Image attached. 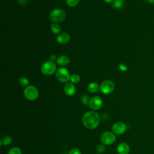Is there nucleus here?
<instances>
[{
    "label": "nucleus",
    "mask_w": 154,
    "mask_h": 154,
    "mask_svg": "<svg viewBox=\"0 0 154 154\" xmlns=\"http://www.w3.org/2000/svg\"><path fill=\"white\" fill-rule=\"evenodd\" d=\"M81 102L83 103L84 105H87L88 104H89L90 100H89V97L86 94H84L82 97H81Z\"/></svg>",
    "instance_id": "obj_22"
},
{
    "label": "nucleus",
    "mask_w": 154,
    "mask_h": 154,
    "mask_svg": "<svg viewBox=\"0 0 154 154\" xmlns=\"http://www.w3.org/2000/svg\"><path fill=\"white\" fill-rule=\"evenodd\" d=\"M2 144L4 146L9 145L11 143V138L9 136H5L3 137V138L1 140Z\"/></svg>",
    "instance_id": "obj_19"
},
{
    "label": "nucleus",
    "mask_w": 154,
    "mask_h": 154,
    "mask_svg": "<svg viewBox=\"0 0 154 154\" xmlns=\"http://www.w3.org/2000/svg\"><path fill=\"white\" fill-rule=\"evenodd\" d=\"M101 142L103 144L109 145L112 144L116 140V136L111 132H105L102 134L100 137Z\"/></svg>",
    "instance_id": "obj_7"
},
{
    "label": "nucleus",
    "mask_w": 154,
    "mask_h": 154,
    "mask_svg": "<svg viewBox=\"0 0 154 154\" xmlns=\"http://www.w3.org/2000/svg\"><path fill=\"white\" fill-rule=\"evenodd\" d=\"M50 60L51 61H54V60H55V59H56V57H55V55H51V56H50Z\"/></svg>",
    "instance_id": "obj_27"
},
{
    "label": "nucleus",
    "mask_w": 154,
    "mask_h": 154,
    "mask_svg": "<svg viewBox=\"0 0 154 154\" xmlns=\"http://www.w3.org/2000/svg\"><path fill=\"white\" fill-rule=\"evenodd\" d=\"M100 122L99 115L95 111H88L82 117V123L88 129L96 128Z\"/></svg>",
    "instance_id": "obj_1"
},
{
    "label": "nucleus",
    "mask_w": 154,
    "mask_h": 154,
    "mask_svg": "<svg viewBox=\"0 0 154 154\" xmlns=\"http://www.w3.org/2000/svg\"><path fill=\"white\" fill-rule=\"evenodd\" d=\"M66 18L65 12L60 8H55L52 10L49 14L50 20L54 23L63 22Z\"/></svg>",
    "instance_id": "obj_2"
},
{
    "label": "nucleus",
    "mask_w": 154,
    "mask_h": 154,
    "mask_svg": "<svg viewBox=\"0 0 154 154\" xmlns=\"http://www.w3.org/2000/svg\"><path fill=\"white\" fill-rule=\"evenodd\" d=\"M19 83L22 86H27L29 84V81L28 79L25 77H21L19 79Z\"/></svg>",
    "instance_id": "obj_18"
},
{
    "label": "nucleus",
    "mask_w": 154,
    "mask_h": 154,
    "mask_svg": "<svg viewBox=\"0 0 154 154\" xmlns=\"http://www.w3.org/2000/svg\"><path fill=\"white\" fill-rule=\"evenodd\" d=\"M129 146L125 143H122L117 147V152L119 154H128L129 152Z\"/></svg>",
    "instance_id": "obj_12"
},
{
    "label": "nucleus",
    "mask_w": 154,
    "mask_h": 154,
    "mask_svg": "<svg viewBox=\"0 0 154 154\" xmlns=\"http://www.w3.org/2000/svg\"><path fill=\"white\" fill-rule=\"evenodd\" d=\"M115 88L114 83L111 80H105L103 81L100 86V89L104 94L111 93Z\"/></svg>",
    "instance_id": "obj_6"
},
{
    "label": "nucleus",
    "mask_w": 154,
    "mask_h": 154,
    "mask_svg": "<svg viewBox=\"0 0 154 154\" xmlns=\"http://www.w3.org/2000/svg\"><path fill=\"white\" fill-rule=\"evenodd\" d=\"M51 31L54 34H59L61 31V26L57 23H52L51 25Z\"/></svg>",
    "instance_id": "obj_15"
},
{
    "label": "nucleus",
    "mask_w": 154,
    "mask_h": 154,
    "mask_svg": "<svg viewBox=\"0 0 154 154\" xmlns=\"http://www.w3.org/2000/svg\"><path fill=\"white\" fill-rule=\"evenodd\" d=\"M146 1L150 4H154V0H146Z\"/></svg>",
    "instance_id": "obj_28"
},
{
    "label": "nucleus",
    "mask_w": 154,
    "mask_h": 154,
    "mask_svg": "<svg viewBox=\"0 0 154 154\" xmlns=\"http://www.w3.org/2000/svg\"><path fill=\"white\" fill-rule=\"evenodd\" d=\"M57 66L55 63L52 61L45 62L41 67L42 72L45 75H51L56 70Z\"/></svg>",
    "instance_id": "obj_3"
},
{
    "label": "nucleus",
    "mask_w": 154,
    "mask_h": 154,
    "mask_svg": "<svg viewBox=\"0 0 154 154\" xmlns=\"http://www.w3.org/2000/svg\"><path fill=\"white\" fill-rule=\"evenodd\" d=\"M24 96L29 100H34L38 96V91L34 86L29 85L24 90Z\"/></svg>",
    "instance_id": "obj_5"
},
{
    "label": "nucleus",
    "mask_w": 154,
    "mask_h": 154,
    "mask_svg": "<svg viewBox=\"0 0 154 154\" xmlns=\"http://www.w3.org/2000/svg\"><path fill=\"white\" fill-rule=\"evenodd\" d=\"M70 40V36L66 32H62L58 34L57 37V41L60 44H66Z\"/></svg>",
    "instance_id": "obj_11"
},
{
    "label": "nucleus",
    "mask_w": 154,
    "mask_h": 154,
    "mask_svg": "<svg viewBox=\"0 0 154 154\" xmlns=\"http://www.w3.org/2000/svg\"><path fill=\"white\" fill-rule=\"evenodd\" d=\"M124 5L123 0H113L112 1V7L114 8L119 9L121 8Z\"/></svg>",
    "instance_id": "obj_16"
},
{
    "label": "nucleus",
    "mask_w": 154,
    "mask_h": 154,
    "mask_svg": "<svg viewBox=\"0 0 154 154\" xmlns=\"http://www.w3.org/2000/svg\"><path fill=\"white\" fill-rule=\"evenodd\" d=\"M126 130V126L122 122H117L114 123L112 126V132L117 135H120L123 134Z\"/></svg>",
    "instance_id": "obj_9"
},
{
    "label": "nucleus",
    "mask_w": 154,
    "mask_h": 154,
    "mask_svg": "<svg viewBox=\"0 0 154 154\" xmlns=\"http://www.w3.org/2000/svg\"><path fill=\"white\" fill-rule=\"evenodd\" d=\"M69 154H81L80 150L78 149H76V148H74L73 149H72Z\"/></svg>",
    "instance_id": "obj_24"
},
{
    "label": "nucleus",
    "mask_w": 154,
    "mask_h": 154,
    "mask_svg": "<svg viewBox=\"0 0 154 154\" xmlns=\"http://www.w3.org/2000/svg\"><path fill=\"white\" fill-rule=\"evenodd\" d=\"M8 154H21V150L19 147H12L8 152Z\"/></svg>",
    "instance_id": "obj_20"
},
{
    "label": "nucleus",
    "mask_w": 154,
    "mask_h": 154,
    "mask_svg": "<svg viewBox=\"0 0 154 154\" xmlns=\"http://www.w3.org/2000/svg\"><path fill=\"white\" fill-rule=\"evenodd\" d=\"M79 2V0H66V2L69 7H75Z\"/></svg>",
    "instance_id": "obj_21"
},
{
    "label": "nucleus",
    "mask_w": 154,
    "mask_h": 154,
    "mask_svg": "<svg viewBox=\"0 0 154 154\" xmlns=\"http://www.w3.org/2000/svg\"><path fill=\"white\" fill-rule=\"evenodd\" d=\"M103 1L107 3H111L113 1V0H103Z\"/></svg>",
    "instance_id": "obj_29"
},
{
    "label": "nucleus",
    "mask_w": 154,
    "mask_h": 154,
    "mask_svg": "<svg viewBox=\"0 0 154 154\" xmlns=\"http://www.w3.org/2000/svg\"><path fill=\"white\" fill-rule=\"evenodd\" d=\"M70 80L71 81V82L72 83H74V84H77L78 83L80 80H81V78L80 76L77 75V74H73L71 76H70Z\"/></svg>",
    "instance_id": "obj_17"
},
{
    "label": "nucleus",
    "mask_w": 154,
    "mask_h": 154,
    "mask_svg": "<svg viewBox=\"0 0 154 154\" xmlns=\"http://www.w3.org/2000/svg\"><path fill=\"white\" fill-rule=\"evenodd\" d=\"M17 2L21 5H25L27 3V0H17Z\"/></svg>",
    "instance_id": "obj_26"
},
{
    "label": "nucleus",
    "mask_w": 154,
    "mask_h": 154,
    "mask_svg": "<svg viewBox=\"0 0 154 154\" xmlns=\"http://www.w3.org/2000/svg\"><path fill=\"white\" fill-rule=\"evenodd\" d=\"M105 147L103 144H99L96 147V150L99 153H103L105 151Z\"/></svg>",
    "instance_id": "obj_23"
},
{
    "label": "nucleus",
    "mask_w": 154,
    "mask_h": 154,
    "mask_svg": "<svg viewBox=\"0 0 154 154\" xmlns=\"http://www.w3.org/2000/svg\"><path fill=\"white\" fill-rule=\"evenodd\" d=\"M64 90L66 95L69 96H73L76 91V88L75 85L72 83H66L64 87Z\"/></svg>",
    "instance_id": "obj_10"
},
{
    "label": "nucleus",
    "mask_w": 154,
    "mask_h": 154,
    "mask_svg": "<svg viewBox=\"0 0 154 154\" xmlns=\"http://www.w3.org/2000/svg\"><path fill=\"white\" fill-rule=\"evenodd\" d=\"M102 105V99L99 96H94L90 100L89 106L94 111L99 109Z\"/></svg>",
    "instance_id": "obj_8"
},
{
    "label": "nucleus",
    "mask_w": 154,
    "mask_h": 154,
    "mask_svg": "<svg viewBox=\"0 0 154 154\" xmlns=\"http://www.w3.org/2000/svg\"><path fill=\"white\" fill-rule=\"evenodd\" d=\"M70 75L68 70L64 67H60L56 71V78L61 82H66L70 79Z\"/></svg>",
    "instance_id": "obj_4"
},
{
    "label": "nucleus",
    "mask_w": 154,
    "mask_h": 154,
    "mask_svg": "<svg viewBox=\"0 0 154 154\" xmlns=\"http://www.w3.org/2000/svg\"><path fill=\"white\" fill-rule=\"evenodd\" d=\"M119 67L120 69V70H121L122 71H126L128 70V67L126 65H125L123 63H121L119 64Z\"/></svg>",
    "instance_id": "obj_25"
},
{
    "label": "nucleus",
    "mask_w": 154,
    "mask_h": 154,
    "mask_svg": "<svg viewBox=\"0 0 154 154\" xmlns=\"http://www.w3.org/2000/svg\"><path fill=\"white\" fill-rule=\"evenodd\" d=\"M56 61L59 66H65L69 63L70 59L66 55H61L57 58Z\"/></svg>",
    "instance_id": "obj_13"
},
{
    "label": "nucleus",
    "mask_w": 154,
    "mask_h": 154,
    "mask_svg": "<svg viewBox=\"0 0 154 154\" xmlns=\"http://www.w3.org/2000/svg\"><path fill=\"white\" fill-rule=\"evenodd\" d=\"M88 90L91 93H96L99 91V86L96 82H91L88 85Z\"/></svg>",
    "instance_id": "obj_14"
}]
</instances>
